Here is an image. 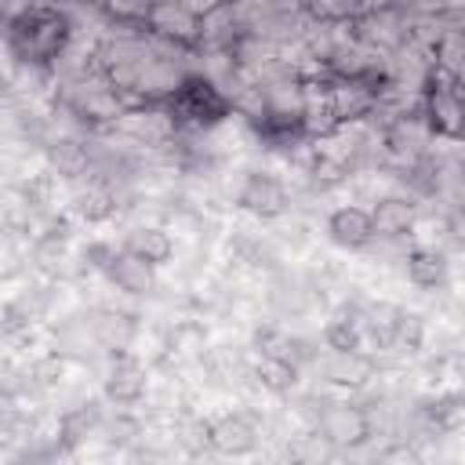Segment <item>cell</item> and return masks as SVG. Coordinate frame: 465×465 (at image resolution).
Masks as SVG:
<instances>
[{"label": "cell", "instance_id": "1", "mask_svg": "<svg viewBox=\"0 0 465 465\" xmlns=\"http://www.w3.org/2000/svg\"><path fill=\"white\" fill-rule=\"evenodd\" d=\"M69 18L54 7H22L18 18L7 22V44L22 62L44 65L51 58H58L69 44Z\"/></svg>", "mask_w": 465, "mask_h": 465}, {"label": "cell", "instance_id": "2", "mask_svg": "<svg viewBox=\"0 0 465 465\" xmlns=\"http://www.w3.org/2000/svg\"><path fill=\"white\" fill-rule=\"evenodd\" d=\"M167 109L178 120V127H211L232 113V102L211 76H185L182 87L171 94Z\"/></svg>", "mask_w": 465, "mask_h": 465}, {"label": "cell", "instance_id": "3", "mask_svg": "<svg viewBox=\"0 0 465 465\" xmlns=\"http://www.w3.org/2000/svg\"><path fill=\"white\" fill-rule=\"evenodd\" d=\"M316 429H320L338 450H356V447H363V443L371 440L374 421H371V411H367V407L341 400V403H327V407H320V414H316Z\"/></svg>", "mask_w": 465, "mask_h": 465}, {"label": "cell", "instance_id": "4", "mask_svg": "<svg viewBox=\"0 0 465 465\" xmlns=\"http://www.w3.org/2000/svg\"><path fill=\"white\" fill-rule=\"evenodd\" d=\"M211 450L222 458H247L258 450V421L247 411H232L211 421Z\"/></svg>", "mask_w": 465, "mask_h": 465}, {"label": "cell", "instance_id": "5", "mask_svg": "<svg viewBox=\"0 0 465 465\" xmlns=\"http://www.w3.org/2000/svg\"><path fill=\"white\" fill-rule=\"evenodd\" d=\"M149 29L174 47H193L196 40H203L200 15L189 4H153L149 7Z\"/></svg>", "mask_w": 465, "mask_h": 465}, {"label": "cell", "instance_id": "6", "mask_svg": "<svg viewBox=\"0 0 465 465\" xmlns=\"http://www.w3.org/2000/svg\"><path fill=\"white\" fill-rule=\"evenodd\" d=\"M236 203H240L243 211L258 214V218H276V214L287 211L291 196H287V185H283L276 174H269V171H251V174L243 178L240 193H236Z\"/></svg>", "mask_w": 465, "mask_h": 465}, {"label": "cell", "instance_id": "7", "mask_svg": "<svg viewBox=\"0 0 465 465\" xmlns=\"http://www.w3.org/2000/svg\"><path fill=\"white\" fill-rule=\"evenodd\" d=\"M149 389V378H145V367L134 360V356H113V367L105 371V400L116 403V407H134L142 403Z\"/></svg>", "mask_w": 465, "mask_h": 465}, {"label": "cell", "instance_id": "8", "mask_svg": "<svg viewBox=\"0 0 465 465\" xmlns=\"http://www.w3.org/2000/svg\"><path fill=\"white\" fill-rule=\"evenodd\" d=\"M327 236H331V243H338V247H345V251H360V247L374 243L371 211L360 207V203L334 207V211L327 214Z\"/></svg>", "mask_w": 465, "mask_h": 465}, {"label": "cell", "instance_id": "9", "mask_svg": "<svg viewBox=\"0 0 465 465\" xmlns=\"http://www.w3.org/2000/svg\"><path fill=\"white\" fill-rule=\"evenodd\" d=\"M91 338L113 356H131V345L138 338V320L124 309H102L91 320Z\"/></svg>", "mask_w": 465, "mask_h": 465}, {"label": "cell", "instance_id": "10", "mask_svg": "<svg viewBox=\"0 0 465 465\" xmlns=\"http://www.w3.org/2000/svg\"><path fill=\"white\" fill-rule=\"evenodd\" d=\"M323 381L341 385V389H363L374 378V360L367 352H320L316 360Z\"/></svg>", "mask_w": 465, "mask_h": 465}, {"label": "cell", "instance_id": "11", "mask_svg": "<svg viewBox=\"0 0 465 465\" xmlns=\"http://www.w3.org/2000/svg\"><path fill=\"white\" fill-rule=\"evenodd\" d=\"M414 203L407 196H378L371 207V222H374V240H400L414 229Z\"/></svg>", "mask_w": 465, "mask_h": 465}, {"label": "cell", "instance_id": "12", "mask_svg": "<svg viewBox=\"0 0 465 465\" xmlns=\"http://www.w3.org/2000/svg\"><path fill=\"white\" fill-rule=\"evenodd\" d=\"M47 167L58 174V178H87L91 174V145H84L80 138H51L47 142Z\"/></svg>", "mask_w": 465, "mask_h": 465}, {"label": "cell", "instance_id": "13", "mask_svg": "<svg viewBox=\"0 0 465 465\" xmlns=\"http://www.w3.org/2000/svg\"><path fill=\"white\" fill-rule=\"evenodd\" d=\"M105 276L124 294H149L156 287V265H149V262H142V258H134L127 251H116V258L105 269Z\"/></svg>", "mask_w": 465, "mask_h": 465}, {"label": "cell", "instance_id": "14", "mask_svg": "<svg viewBox=\"0 0 465 465\" xmlns=\"http://www.w3.org/2000/svg\"><path fill=\"white\" fill-rule=\"evenodd\" d=\"M120 251H127V254H134V258H142V262H149V265L160 269L163 262H171L174 240H171V232L163 225H138V229H131L124 236V247Z\"/></svg>", "mask_w": 465, "mask_h": 465}, {"label": "cell", "instance_id": "15", "mask_svg": "<svg viewBox=\"0 0 465 465\" xmlns=\"http://www.w3.org/2000/svg\"><path fill=\"white\" fill-rule=\"evenodd\" d=\"M403 265H407V280L421 291H440L447 283V254L436 247H411Z\"/></svg>", "mask_w": 465, "mask_h": 465}, {"label": "cell", "instance_id": "16", "mask_svg": "<svg viewBox=\"0 0 465 465\" xmlns=\"http://www.w3.org/2000/svg\"><path fill=\"white\" fill-rule=\"evenodd\" d=\"M73 211H76L84 222H91V225L113 218V211H116V193H113V185L102 182V178H87V182L73 193Z\"/></svg>", "mask_w": 465, "mask_h": 465}, {"label": "cell", "instance_id": "17", "mask_svg": "<svg viewBox=\"0 0 465 465\" xmlns=\"http://www.w3.org/2000/svg\"><path fill=\"white\" fill-rule=\"evenodd\" d=\"M338 458V447L312 425L305 432H298L287 443V465H331Z\"/></svg>", "mask_w": 465, "mask_h": 465}, {"label": "cell", "instance_id": "18", "mask_svg": "<svg viewBox=\"0 0 465 465\" xmlns=\"http://www.w3.org/2000/svg\"><path fill=\"white\" fill-rule=\"evenodd\" d=\"M254 381L265 389V392H272V396H287L294 385H298V367L291 363V360H280V356H258V363H254Z\"/></svg>", "mask_w": 465, "mask_h": 465}, {"label": "cell", "instance_id": "19", "mask_svg": "<svg viewBox=\"0 0 465 465\" xmlns=\"http://www.w3.org/2000/svg\"><path fill=\"white\" fill-rule=\"evenodd\" d=\"M254 345L262 356H280V360H291V345H294V334L280 331V327H262L254 334Z\"/></svg>", "mask_w": 465, "mask_h": 465}, {"label": "cell", "instance_id": "20", "mask_svg": "<svg viewBox=\"0 0 465 465\" xmlns=\"http://www.w3.org/2000/svg\"><path fill=\"white\" fill-rule=\"evenodd\" d=\"M421 338H425V320L418 312L400 309V320H396V349H418Z\"/></svg>", "mask_w": 465, "mask_h": 465}, {"label": "cell", "instance_id": "21", "mask_svg": "<svg viewBox=\"0 0 465 465\" xmlns=\"http://www.w3.org/2000/svg\"><path fill=\"white\" fill-rule=\"evenodd\" d=\"M29 374H33V378H29L33 385H44V389H47V385H58L62 374H65V356H62V352H47V356H40V360L29 367Z\"/></svg>", "mask_w": 465, "mask_h": 465}]
</instances>
